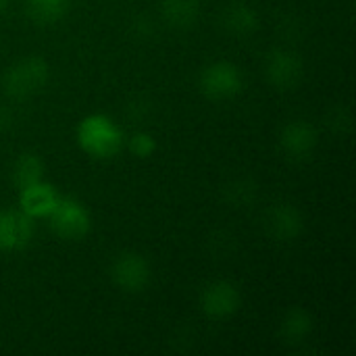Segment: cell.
Masks as SVG:
<instances>
[{
	"label": "cell",
	"mask_w": 356,
	"mask_h": 356,
	"mask_svg": "<svg viewBox=\"0 0 356 356\" xmlns=\"http://www.w3.org/2000/svg\"><path fill=\"white\" fill-rule=\"evenodd\" d=\"M48 81V65L40 56H27L15 63L2 77L4 92L15 100H25L42 92Z\"/></svg>",
	"instance_id": "7a4b0ae2"
},
{
	"label": "cell",
	"mask_w": 356,
	"mask_h": 356,
	"mask_svg": "<svg viewBox=\"0 0 356 356\" xmlns=\"http://www.w3.org/2000/svg\"><path fill=\"white\" fill-rule=\"evenodd\" d=\"M127 148L134 156L140 159H148L154 150H156V140L148 134V131H138L127 140Z\"/></svg>",
	"instance_id": "e0dca14e"
},
{
	"label": "cell",
	"mask_w": 356,
	"mask_h": 356,
	"mask_svg": "<svg viewBox=\"0 0 356 356\" xmlns=\"http://www.w3.org/2000/svg\"><path fill=\"white\" fill-rule=\"evenodd\" d=\"M265 75H267V81L273 88H277L282 92H288V90L296 88L300 83L302 75H305L302 58L292 50L277 48V50L267 54Z\"/></svg>",
	"instance_id": "8992f818"
},
{
	"label": "cell",
	"mask_w": 356,
	"mask_h": 356,
	"mask_svg": "<svg viewBox=\"0 0 356 356\" xmlns=\"http://www.w3.org/2000/svg\"><path fill=\"white\" fill-rule=\"evenodd\" d=\"M242 307V296L236 284L227 280L211 282L200 292V309L211 319H227Z\"/></svg>",
	"instance_id": "52a82bcc"
},
{
	"label": "cell",
	"mask_w": 356,
	"mask_h": 356,
	"mask_svg": "<svg viewBox=\"0 0 356 356\" xmlns=\"http://www.w3.org/2000/svg\"><path fill=\"white\" fill-rule=\"evenodd\" d=\"M35 223L21 209H0V252H19L29 246Z\"/></svg>",
	"instance_id": "ba28073f"
},
{
	"label": "cell",
	"mask_w": 356,
	"mask_h": 356,
	"mask_svg": "<svg viewBox=\"0 0 356 356\" xmlns=\"http://www.w3.org/2000/svg\"><path fill=\"white\" fill-rule=\"evenodd\" d=\"M6 4H8V0H0V15H2V10L6 8Z\"/></svg>",
	"instance_id": "ac0fdd59"
},
{
	"label": "cell",
	"mask_w": 356,
	"mask_h": 356,
	"mask_svg": "<svg viewBox=\"0 0 356 356\" xmlns=\"http://www.w3.org/2000/svg\"><path fill=\"white\" fill-rule=\"evenodd\" d=\"M200 92L211 100H229L238 96L244 88L242 71L227 60H217L202 69L198 79Z\"/></svg>",
	"instance_id": "277c9868"
},
{
	"label": "cell",
	"mask_w": 356,
	"mask_h": 356,
	"mask_svg": "<svg viewBox=\"0 0 356 356\" xmlns=\"http://www.w3.org/2000/svg\"><path fill=\"white\" fill-rule=\"evenodd\" d=\"M305 221L302 215L298 213L296 207L292 204H275L267 211L265 217V229L271 238H275L277 242H290L296 240L302 234Z\"/></svg>",
	"instance_id": "30bf717a"
},
{
	"label": "cell",
	"mask_w": 356,
	"mask_h": 356,
	"mask_svg": "<svg viewBox=\"0 0 356 356\" xmlns=\"http://www.w3.org/2000/svg\"><path fill=\"white\" fill-rule=\"evenodd\" d=\"M58 198L60 196L54 190V186L40 179V181L29 184V186L19 190V209L27 217H31L33 221L35 219H46L50 215V211L54 209Z\"/></svg>",
	"instance_id": "8fae6325"
},
{
	"label": "cell",
	"mask_w": 356,
	"mask_h": 356,
	"mask_svg": "<svg viewBox=\"0 0 356 356\" xmlns=\"http://www.w3.org/2000/svg\"><path fill=\"white\" fill-rule=\"evenodd\" d=\"M75 136H77L79 148L96 161L113 159L123 148V142H125L123 129L111 117L102 113L83 117L77 125Z\"/></svg>",
	"instance_id": "6da1fadb"
},
{
	"label": "cell",
	"mask_w": 356,
	"mask_h": 356,
	"mask_svg": "<svg viewBox=\"0 0 356 356\" xmlns=\"http://www.w3.org/2000/svg\"><path fill=\"white\" fill-rule=\"evenodd\" d=\"M44 175V163L38 154L25 152L13 165V184L21 190L29 184L40 181Z\"/></svg>",
	"instance_id": "2e32d148"
},
{
	"label": "cell",
	"mask_w": 356,
	"mask_h": 356,
	"mask_svg": "<svg viewBox=\"0 0 356 356\" xmlns=\"http://www.w3.org/2000/svg\"><path fill=\"white\" fill-rule=\"evenodd\" d=\"M282 152L292 161H305L317 146V131L307 121H292L280 134Z\"/></svg>",
	"instance_id": "9c48e42d"
},
{
	"label": "cell",
	"mask_w": 356,
	"mask_h": 356,
	"mask_svg": "<svg viewBox=\"0 0 356 356\" xmlns=\"http://www.w3.org/2000/svg\"><path fill=\"white\" fill-rule=\"evenodd\" d=\"M46 221L54 236L69 242L86 238L92 229V217L88 209L71 196H60Z\"/></svg>",
	"instance_id": "3957f363"
},
{
	"label": "cell",
	"mask_w": 356,
	"mask_h": 356,
	"mask_svg": "<svg viewBox=\"0 0 356 356\" xmlns=\"http://www.w3.org/2000/svg\"><path fill=\"white\" fill-rule=\"evenodd\" d=\"M111 280L119 290L138 294L150 282V265L138 252H121L111 265Z\"/></svg>",
	"instance_id": "5b68a950"
},
{
	"label": "cell",
	"mask_w": 356,
	"mask_h": 356,
	"mask_svg": "<svg viewBox=\"0 0 356 356\" xmlns=\"http://www.w3.org/2000/svg\"><path fill=\"white\" fill-rule=\"evenodd\" d=\"M163 19L177 29H188L196 23L200 13L198 0H163L161 2Z\"/></svg>",
	"instance_id": "7c38bea8"
},
{
	"label": "cell",
	"mask_w": 356,
	"mask_h": 356,
	"mask_svg": "<svg viewBox=\"0 0 356 356\" xmlns=\"http://www.w3.org/2000/svg\"><path fill=\"white\" fill-rule=\"evenodd\" d=\"M311 330H313L311 315L305 309H292L286 313L282 327H280V334H282V340L286 344H300L309 338Z\"/></svg>",
	"instance_id": "4fadbf2b"
},
{
	"label": "cell",
	"mask_w": 356,
	"mask_h": 356,
	"mask_svg": "<svg viewBox=\"0 0 356 356\" xmlns=\"http://www.w3.org/2000/svg\"><path fill=\"white\" fill-rule=\"evenodd\" d=\"M223 25L234 35H248V33H252L259 27V17L246 4H234L232 8L225 10Z\"/></svg>",
	"instance_id": "9a60e30c"
},
{
	"label": "cell",
	"mask_w": 356,
	"mask_h": 356,
	"mask_svg": "<svg viewBox=\"0 0 356 356\" xmlns=\"http://www.w3.org/2000/svg\"><path fill=\"white\" fill-rule=\"evenodd\" d=\"M71 0H27L25 8L33 23L38 25H52L65 17L69 10Z\"/></svg>",
	"instance_id": "5bb4252c"
}]
</instances>
